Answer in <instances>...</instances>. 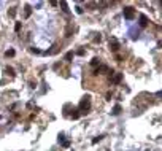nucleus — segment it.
<instances>
[{
	"label": "nucleus",
	"instance_id": "a211bd4d",
	"mask_svg": "<svg viewBox=\"0 0 162 151\" xmlns=\"http://www.w3.org/2000/svg\"><path fill=\"white\" fill-rule=\"evenodd\" d=\"M21 27H22V26H21V22H16V26H14V30H16V32H19V30H21Z\"/></svg>",
	"mask_w": 162,
	"mask_h": 151
},
{
	"label": "nucleus",
	"instance_id": "ddd939ff",
	"mask_svg": "<svg viewBox=\"0 0 162 151\" xmlns=\"http://www.w3.org/2000/svg\"><path fill=\"white\" fill-rule=\"evenodd\" d=\"M119 113H121V107H119V105H116V107L113 108V115H119Z\"/></svg>",
	"mask_w": 162,
	"mask_h": 151
},
{
	"label": "nucleus",
	"instance_id": "20e7f679",
	"mask_svg": "<svg viewBox=\"0 0 162 151\" xmlns=\"http://www.w3.org/2000/svg\"><path fill=\"white\" fill-rule=\"evenodd\" d=\"M121 80H122V73H116V75L113 77L111 83H113V84H119V83H121Z\"/></svg>",
	"mask_w": 162,
	"mask_h": 151
},
{
	"label": "nucleus",
	"instance_id": "9b49d317",
	"mask_svg": "<svg viewBox=\"0 0 162 151\" xmlns=\"http://www.w3.org/2000/svg\"><path fill=\"white\" fill-rule=\"evenodd\" d=\"M72 32H73V27H72V26H69V27H67V30H65V37H70V35H72Z\"/></svg>",
	"mask_w": 162,
	"mask_h": 151
},
{
	"label": "nucleus",
	"instance_id": "2eb2a0df",
	"mask_svg": "<svg viewBox=\"0 0 162 151\" xmlns=\"http://www.w3.org/2000/svg\"><path fill=\"white\" fill-rule=\"evenodd\" d=\"M8 14L11 16V18H14L16 16V8H10V11H8Z\"/></svg>",
	"mask_w": 162,
	"mask_h": 151
},
{
	"label": "nucleus",
	"instance_id": "4468645a",
	"mask_svg": "<svg viewBox=\"0 0 162 151\" xmlns=\"http://www.w3.org/2000/svg\"><path fill=\"white\" fill-rule=\"evenodd\" d=\"M94 41H95V43H100V41H102V35H100V33H97V35L94 37Z\"/></svg>",
	"mask_w": 162,
	"mask_h": 151
},
{
	"label": "nucleus",
	"instance_id": "6e6552de",
	"mask_svg": "<svg viewBox=\"0 0 162 151\" xmlns=\"http://www.w3.org/2000/svg\"><path fill=\"white\" fill-rule=\"evenodd\" d=\"M57 51H59V46H57V45H54V46H53V48H51L49 51H46V54H56Z\"/></svg>",
	"mask_w": 162,
	"mask_h": 151
},
{
	"label": "nucleus",
	"instance_id": "f03ea898",
	"mask_svg": "<svg viewBox=\"0 0 162 151\" xmlns=\"http://www.w3.org/2000/svg\"><path fill=\"white\" fill-rule=\"evenodd\" d=\"M133 16H135V11H133L132 6L124 8V18H126V19H133Z\"/></svg>",
	"mask_w": 162,
	"mask_h": 151
},
{
	"label": "nucleus",
	"instance_id": "7ed1b4c3",
	"mask_svg": "<svg viewBox=\"0 0 162 151\" xmlns=\"http://www.w3.org/2000/svg\"><path fill=\"white\" fill-rule=\"evenodd\" d=\"M108 46H110V49H111L113 53H118V49H119V43H118L116 38H111L110 43H108Z\"/></svg>",
	"mask_w": 162,
	"mask_h": 151
},
{
	"label": "nucleus",
	"instance_id": "f8f14e48",
	"mask_svg": "<svg viewBox=\"0 0 162 151\" xmlns=\"http://www.w3.org/2000/svg\"><path fill=\"white\" fill-rule=\"evenodd\" d=\"M72 59H73V53H72V51H69V53L65 54V61H69V62H70Z\"/></svg>",
	"mask_w": 162,
	"mask_h": 151
},
{
	"label": "nucleus",
	"instance_id": "423d86ee",
	"mask_svg": "<svg viewBox=\"0 0 162 151\" xmlns=\"http://www.w3.org/2000/svg\"><path fill=\"white\" fill-rule=\"evenodd\" d=\"M30 14H32V8H30V6H29V5H27V6L24 8V18H25V19H27V18H29V16H30Z\"/></svg>",
	"mask_w": 162,
	"mask_h": 151
},
{
	"label": "nucleus",
	"instance_id": "dca6fc26",
	"mask_svg": "<svg viewBox=\"0 0 162 151\" xmlns=\"http://www.w3.org/2000/svg\"><path fill=\"white\" fill-rule=\"evenodd\" d=\"M61 6H62V10H64L65 13H69V6H67V3H65V2H61Z\"/></svg>",
	"mask_w": 162,
	"mask_h": 151
},
{
	"label": "nucleus",
	"instance_id": "f3484780",
	"mask_svg": "<svg viewBox=\"0 0 162 151\" xmlns=\"http://www.w3.org/2000/svg\"><path fill=\"white\" fill-rule=\"evenodd\" d=\"M73 111H75V113H72V118H73V119H78V118H80V113L76 111V110H73Z\"/></svg>",
	"mask_w": 162,
	"mask_h": 151
},
{
	"label": "nucleus",
	"instance_id": "412c9836",
	"mask_svg": "<svg viewBox=\"0 0 162 151\" xmlns=\"http://www.w3.org/2000/svg\"><path fill=\"white\" fill-rule=\"evenodd\" d=\"M116 61H118V62H121V61H122V56H119V54H116Z\"/></svg>",
	"mask_w": 162,
	"mask_h": 151
},
{
	"label": "nucleus",
	"instance_id": "4be33fe9",
	"mask_svg": "<svg viewBox=\"0 0 162 151\" xmlns=\"http://www.w3.org/2000/svg\"><path fill=\"white\" fill-rule=\"evenodd\" d=\"M107 100H111V92H107Z\"/></svg>",
	"mask_w": 162,
	"mask_h": 151
},
{
	"label": "nucleus",
	"instance_id": "0eeeda50",
	"mask_svg": "<svg viewBox=\"0 0 162 151\" xmlns=\"http://www.w3.org/2000/svg\"><path fill=\"white\" fill-rule=\"evenodd\" d=\"M5 73H6V75H10V77H14V75H16L13 67H6V69H5Z\"/></svg>",
	"mask_w": 162,
	"mask_h": 151
},
{
	"label": "nucleus",
	"instance_id": "39448f33",
	"mask_svg": "<svg viewBox=\"0 0 162 151\" xmlns=\"http://www.w3.org/2000/svg\"><path fill=\"white\" fill-rule=\"evenodd\" d=\"M148 26V18L145 14H140V27H146Z\"/></svg>",
	"mask_w": 162,
	"mask_h": 151
},
{
	"label": "nucleus",
	"instance_id": "9d476101",
	"mask_svg": "<svg viewBox=\"0 0 162 151\" xmlns=\"http://www.w3.org/2000/svg\"><path fill=\"white\" fill-rule=\"evenodd\" d=\"M14 54H16V51H14V49H8V51L5 53V56H6V57H13Z\"/></svg>",
	"mask_w": 162,
	"mask_h": 151
},
{
	"label": "nucleus",
	"instance_id": "aec40b11",
	"mask_svg": "<svg viewBox=\"0 0 162 151\" xmlns=\"http://www.w3.org/2000/svg\"><path fill=\"white\" fill-rule=\"evenodd\" d=\"M76 54H78V56H83V54H84V49H78V51H76Z\"/></svg>",
	"mask_w": 162,
	"mask_h": 151
},
{
	"label": "nucleus",
	"instance_id": "1a4fd4ad",
	"mask_svg": "<svg viewBox=\"0 0 162 151\" xmlns=\"http://www.w3.org/2000/svg\"><path fill=\"white\" fill-rule=\"evenodd\" d=\"M91 65H92V67H97V65H100V61H99V57H94V59L91 61Z\"/></svg>",
	"mask_w": 162,
	"mask_h": 151
},
{
	"label": "nucleus",
	"instance_id": "6ab92c4d",
	"mask_svg": "<svg viewBox=\"0 0 162 151\" xmlns=\"http://www.w3.org/2000/svg\"><path fill=\"white\" fill-rule=\"evenodd\" d=\"M102 138H103V135H100V137H97V138H94V140H92V143H99Z\"/></svg>",
	"mask_w": 162,
	"mask_h": 151
},
{
	"label": "nucleus",
	"instance_id": "f257e3e1",
	"mask_svg": "<svg viewBox=\"0 0 162 151\" xmlns=\"http://www.w3.org/2000/svg\"><path fill=\"white\" fill-rule=\"evenodd\" d=\"M89 108H91V97L89 96H84L83 100H81V103H80V110L84 111V113H88Z\"/></svg>",
	"mask_w": 162,
	"mask_h": 151
}]
</instances>
